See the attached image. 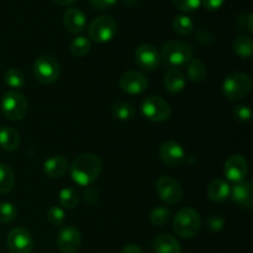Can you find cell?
Instances as JSON below:
<instances>
[{
    "instance_id": "6da1fadb",
    "label": "cell",
    "mask_w": 253,
    "mask_h": 253,
    "mask_svg": "<svg viewBox=\"0 0 253 253\" xmlns=\"http://www.w3.org/2000/svg\"><path fill=\"white\" fill-rule=\"evenodd\" d=\"M103 169L101 160L94 153H83L76 157L71 166V177L81 187H90Z\"/></svg>"
},
{
    "instance_id": "7a4b0ae2",
    "label": "cell",
    "mask_w": 253,
    "mask_h": 253,
    "mask_svg": "<svg viewBox=\"0 0 253 253\" xmlns=\"http://www.w3.org/2000/svg\"><path fill=\"white\" fill-rule=\"evenodd\" d=\"M160 57L168 67L179 69V67L187 66L193 58V48L187 42L174 40L163 44Z\"/></svg>"
},
{
    "instance_id": "3957f363",
    "label": "cell",
    "mask_w": 253,
    "mask_h": 253,
    "mask_svg": "<svg viewBox=\"0 0 253 253\" xmlns=\"http://www.w3.org/2000/svg\"><path fill=\"white\" fill-rule=\"evenodd\" d=\"M202 227V217L193 208H183L175 214L173 230L183 239H193Z\"/></svg>"
},
{
    "instance_id": "277c9868",
    "label": "cell",
    "mask_w": 253,
    "mask_h": 253,
    "mask_svg": "<svg viewBox=\"0 0 253 253\" xmlns=\"http://www.w3.org/2000/svg\"><path fill=\"white\" fill-rule=\"evenodd\" d=\"M252 89L251 77L244 72L230 73L222 82V93L229 100H240L249 95Z\"/></svg>"
},
{
    "instance_id": "5b68a950",
    "label": "cell",
    "mask_w": 253,
    "mask_h": 253,
    "mask_svg": "<svg viewBox=\"0 0 253 253\" xmlns=\"http://www.w3.org/2000/svg\"><path fill=\"white\" fill-rule=\"evenodd\" d=\"M118 31L116 21L111 16L101 15L95 17L88 27L89 39L96 43H106L115 37Z\"/></svg>"
},
{
    "instance_id": "8992f818",
    "label": "cell",
    "mask_w": 253,
    "mask_h": 253,
    "mask_svg": "<svg viewBox=\"0 0 253 253\" xmlns=\"http://www.w3.org/2000/svg\"><path fill=\"white\" fill-rule=\"evenodd\" d=\"M1 110L9 120H22L27 114L26 98L17 90L7 91L1 99Z\"/></svg>"
},
{
    "instance_id": "52a82bcc",
    "label": "cell",
    "mask_w": 253,
    "mask_h": 253,
    "mask_svg": "<svg viewBox=\"0 0 253 253\" xmlns=\"http://www.w3.org/2000/svg\"><path fill=\"white\" fill-rule=\"evenodd\" d=\"M141 113L147 120L153 123H163L170 116V106L161 96H147L141 103Z\"/></svg>"
},
{
    "instance_id": "ba28073f",
    "label": "cell",
    "mask_w": 253,
    "mask_h": 253,
    "mask_svg": "<svg viewBox=\"0 0 253 253\" xmlns=\"http://www.w3.org/2000/svg\"><path fill=\"white\" fill-rule=\"evenodd\" d=\"M34 74L41 84H52L58 81L61 67L53 57L41 56L34 63Z\"/></svg>"
},
{
    "instance_id": "9c48e42d",
    "label": "cell",
    "mask_w": 253,
    "mask_h": 253,
    "mask_svg": "<svg viewBox=\"0 0 253 253\" xmlns=\"http://www.w3.org/2000/svg\"><path fill=\"white\" fill-rule=\"evenodd\" d=\"M156 192L160 199L168 205H175L182 202L183 188L174 178L161 177L156 183Z\"/></svg>"
},
{
    "instance_id": "30bf717a",
    "label": "cell",
    "mask_w": 253,
    "mask_h": 253,
    "mask_svg": "<svg viewBox=\"0 0 253 253\" xmlns=\"http://www.w3.org/2000/svg\"><path fill=\"white\" fill-rule=\"evenodd\" d=\"M224 173L227 180L232 183H240L246 179L249 174V162L241 155H231L227 157L224 165Z\"/></svg>"
},
{
    "instance_id": "8fae6325",
    "label": "cell",
    "mask_w": 253,
    "mask_h": 253,
    "mask_svg": "<svg viewBox=\"0 0 253 253\" xmlns=\"http://www.w3.org/2000/svg\"><path fill=\"white\" fill-rule=\"evenodd\" d=\"M7 249L11 253H31L34 249V239L26 229L16 227L7 235Z\"/></svg>"
},
{
    "instance_id": "7c38bea8",
    "label": "cell",
    "mask_w": 253,
    "mask_h": 253,
    "mask_svg": "<svg viewBox=\"0 0 253 253\" xmlns=\"http://www.w3.org/2000/svg\"><path fill=\"white\" fill-rule=\"evenodd\" d=\"M121 90L128 95H138L147 89L148 81L142 73L137 71H127L123 73L119 79Z\"/></svg>"
},
{
    "instance_id": "4fadbf2b",
    "label": "cell",
    "mask_w": 253,
    "mask_h": 253,
    "mask_svg": "<svg viewBox=\"0 0 253 253\" xmlns=\"http://www.w3.org/2000/svg\"><path fill=\"white\" fill-rule=\"evenodd\" d=\"M135 61L140 68L145 71H155L161 63L160 52L152 44H141L135 52Z\"/></svg>"
},
{
    "instance_id": "5bb4252c",
    "label": "cell",
    "mask_w": 253,
    "mask_h": 253,
    "mask_svg": "<svg viewBox=\"0 0 253 253\" xmlns=\"http://www.w3.org/2000/svg\"><path fill=\"white\" fill-rule=\"evenodd\" d=\"M81 232L74 226H66L59 231L57 247L62 253H76L81 246Z\"/></svg>"
},
{
    "instance_id": "9a60e30c",
    "label": "cell",
    "mask_w": 253,
    "mask_h": 253,
    "mask_svg": "<svg viewBox=\"0 0 253 253\" xmlns=\"http://www.w3.org/2000/svg\"><path fill=\"white\" fill-rule=\"evenodd\" d=\"M160 157L168 167L178 168L184 163L185 152L179 143L174 141H167L161 146Z\"/></svg>"
},
{
    "instance_id": "2e32d148",
    "label": "cell",
    "mask_w": 253,
    "mask_h": 253,
    "mask_svg": "<svg viewBox=\"0 0 253 253\" xmlns=\"http://www.w3.org/2000/svg\"><path fill=\"white\" fill-rule=\"evenodd\" d=\"M232 200L240 207L251 209L253 205V184L250 180L236 183L230 192Z\"/></svg>"
},
{
    "instance_id": "e0dca14e",
    "label": "cell",
    "mask_w": 253,
    "mask_h": 253,
    "mask_svg": "<svg viewBox=\"0 0 253 253\" xmlns=\"http://www.w3.org/2000/svg\"><path fill=\"white\" fill-rule=\"evenodd\" d=\"M63 24L71 34H82L86 27V16L78 7H69L63 16Z\"/></svg>"
},
{
    "instance_id": "ac0fdd59",
    "label": "cell",
    "mask_w": 253,
    "mask_h": 253,
    "mask_svg": "<svg viewBox=\"0 0 253 253\" xmlns=\"http://www.w3.org/2000/svg\"><path fill=\"white\" fill-rule=\"evenodd\" d=\"M67 169H68V162L63 156H52L43 163V173L52 179L63 177Z\"/></svg>"
},
{
    "instance_id": "d6986e66",
    "label": "cell",
    "mask_w": 253,
    "mask_h": 253,
    "mask_svg": "<svg viewBox=\"0 0 253 253\" xmlns=\"http://www.w3.org/2000/svg\"><path fill=\"white\" fill-rule=\"evenodd\" d=\"M152 247L155 253H182V247L177 239L168 234L158 235L153 240Z\"/></svg>"
},
{
    "instance_id": "ffe728a7",
    "label": "cell",
    "mask_w": 253,
    "mask_h": 253,
    "mask_svg": "<svg viewBox=\"0 0 253 253\" xmlns=\"http://www.w3.org/2000/svg\"><path fill=\"white\" fill-rule=\"evenodd\" d=\"M163 84L169 93H180L185 88V77L180 69L169 68L166 72Z\"/></svg>"
},
{
    "instance_id": "44dd1931",
    "label": "cell",
    "mask_w": 253,
    "mask_h": 253,
    "mask_svg": "<svg viewBox=\"0 0 253 253\" xmlns=\"http://www.w3.org/2000/svg\"><path fill=\"white\" fill-rule=\"evenodd\" d=\"M230 188L229 183L225 182L224 179H214L208 187V197L210 200L216 203H221L230 197Z\"/></svg>"
},
{
    "instance_id": "7402d4cb",
    "label": "cell",
    "mask_w": 253,
    "mask_h": 253,
    "mask_svg": "<svg viewBox=\"0 0 253 253\" xmlns=\"http://www.w3.org/2000/svg\"><path fill=\"white\" fill-rule=\"evenodd\" d=\"M20 145V135L15 128L4 126L0 127V148L6 152L15 151Z\"/></svg>"
},
{
    "instance_id": "603a6c76",
    "label": "cell",
    "mask_w": 253,
    "mask_h": 253,
    "mask_svg": "<svg viewBox=\"0 0 253 253\" xmlns=\"http://www.w3.org/2000/svg\"><path fill=\"white\" fill-rule=\"evenodd\" d=\"M187 77L193 83H200L207 77V67L200 59L192 58L187 64Z\"/></svg>"
},
{
    "instance_id": "cb8c5ba5",
    "label": "cell",
    "mask_w": 253,
    "mask_h": 253,
    "mask_svg": "<svg viewBox=\"0 0 253 253\" xmlns=\"http://www.w3.org/2000/svg\"><path fill=\"white\" fill-rule=\"evenodd\" d=\"M232 47H234L235 53L239 57L244 59L251 58L253 53V42L250 36H239L235 39Z\"/></svg>"
},
{
    "instance_id": "d4e9b609",
    "label": "cell",
    "mask_w": 253,
    "mask_h": 253,
    "mask_svg": "<svg viewBox=\"0 0 253 253\" xmlns=\"http://www.w3.org/2000/svg\"><path fill=\"white\" fill-rule=\"evenodd\" d=\"M15 185V174L14 170L10 168V166L0 163V193L6 194L11 192Z\"/></svg>"
},
{
    "instance_id": "484cf974",
    "label": "cell",
    "mask_w": 253,
    "mask_h": 253,
    "mask_svg": "<svg viewBox=\"0 0 253 253\" xmlns=\"http://www.w3.org/2000/svg\"><path fill=\"white\" fill-rule=\"evenodd\" d=\"M58 203L64 209H74L79 204V194L74 188L67 187L59 192Z\"/></svg>"
},
{
    "instance_id": "4316f807",
    "label": "cell",
    "mask_w": 253,
    "mask_h": 253,
    "mask_svg": "<svg viewBox=\"0 0 253 253\" xmlns=\"http://www.w3.org/2000/svg\"><path fill=\"white\" fill-rule=\"evenodd\" d=\"M136 109L135 106L127 101H121V103H116L113 106V115L118 120L127 121L135 118Z\"/></svg>"
},
{
    "instance_id": "83f0119b",
    "label": "cell",
    "mask_w": 253,
    "mask_h": 253,
    "mask_svg": "<svg viewBox=\"0 0 253 253\" xmlns=\"http://www.w3.org/2000/svg\"><path fill=\"white\" fill-rule=\"evenodd\" d=\"M173 30H174L175 34L180 35V36H187L194 29V24H193V20L190 19L187 15H178L172 22Z\"/></svg>"
},
{
    "instance_id": "f1b7e54d",
    "label": "cell",
    "mask_w": 253,
    "mask_h": 253,
    "mask_svg": "<svg viewBox=\"0 0 253 253\" xmlns=\"http://www.w3.org/2000/svg\"><path fill=\"white\" fill-rule=\"evenodd\" d=\"M91 48V42L88 37L78 36L72 41L71 43V53L74 57H84L89 53Z\"/></svg>"
},
{
    "instance_id": "f546056e",
    "label": "cell",
    "mask_w": 253,
    "mask_h": 253,
    "mask_svg": "<svg viewBox=\"0 0 253 253\" xmlns=\"http://www.w3.org/2000/svg\"><path fill=\"white\" fill-rule=\"evenodd\" d=\"M5 83L7 86L15 89V90H19L25 86V77L22 74V72L17 68H10L9 71L5 73Z\"/></svg>"
},
{
    "instance_id": "4dcf8cb0",
    "label": "cell",
    "mask_w": 253,
    "mask_h": 253,
    "mask_svg": "<svg viewBox=\"0 0 253 253\" xmlns=\"http://www.w3.org/2000/svg\"><path fill=\"white\" fill-rule=\"evenodd\" d=\"M170 210L167 208L158 207L153 209L150 214V221L152 222L155 226H162V225L167 224L170 219Z\"/></svg>"
},
{
    "instance_id": "1f68e13d",
    "label": "cell",
    "mask_w": 253,
    "mask_h": 253,
    "mask_svg": "<svg viewBox=\"0 0 253 253\" xmlns=\"http://www.w3.org/2000/svg\"><path fill=\"white\" fill-rule=\"evenodd\" d=\"M17 216V209L11 203H0V222L9 224Z\"/></svg>"
},
{
    "instance_id": "d6a6232c",
    "label": "cell",
    "mask_w": 253,
    "mask_h": 253,
    "mask_svg": "<svg viewBox=\"0 0 253 253\" xmlns=\"http://www.w3.org/2000/svg\"><path fill=\"white\" fill-rule=\"evenodd\" d=\"M47 219H48L49 224L53 226H61L63 225L64 220H66V212H64L63 208L61 207H51L48 212H47Z\"/></svg>"
},
{
    "instance_id": "836d02e7",
    "label": "cell",
    "mask_w": 253,
    "mask_h": 253,
    "mask_svg": "<svg viewBox=\"0 0 253 253\" xmlns=\"http://www.w3.org/2000/svg\"><path fill=\"white\" fill-rule=\"evenodd\" d=\"M173 5L183 12L195 11L202 5V0H172Z\"/></svg>"
},
{
    "instance_id": "e575fe53",
    "label": "cell",
    "mask_w": 253,
    "mask_h": 253,
    "mask_svg": "<svg viewBox=\"0 0 253 253\" xmlns=\"http://www.w3.org/2000/svg\"><path fill=\"white\" fill-rule=\"evenodd\" d=\"M232 114H234L235 119L237 121H241V123H249L252 119V110L247 105L235 106L234 110H232Z\"/></svg>"
},
{
    "instance_id": "d590c367",
    "label": "cell",
    "mask_w": 253,
    "mask_h": 253,
    "mask_svg": "<svg viewBox=\"0 0 253 253\" xmlns=\"http://www.w3.org/2000/svg\"><path fill=\"white\" fill-rule=\"evenodd\" d=\"M225 227V220L220 215H212L207 220V229L210 232H219Z\"/></svg>"
},
{
    "instance_id": "8d00e7d4",
    "label": "cell",
    "mask_w": 253,
    "mask_h": 253,
    "mask_svg": "<svg viewBox=\"0 0 253 253\" xmlns=\"http://www.w3.org/2000/svg\"><path fill=\"white\" fill-rule=\"evenodd\" d=\"M82 197H83L84 203H86V204H89V205H93V204H95V203H98L99 192H98V189H95V188H93V187H85V189L83 190V194H82Z\"/></svg>"
},
{
    "instance_id": "74e56055",
    "label": "cell",
    "mask_w": 253,
    "mask_h": 253,
    "mask_svg": "<svg viewBox=\"0 0 253 253\" xmlns=\"http://www.w3.org/2000/svg\"><path fill=\"white\" fill-rule=\"evenodd\" d=\"M118 0H90V5L96 10H108L115 6Z\"/></svg>"
},
{
    "instance_id": "f35d334b",
    "label": "cell",
    "mask_w": 253,
    "mask_h": 253,
    "mask_svg": "<svg viewBox=\"0 0 253 253\" xmlns=\"http://www.w3.org/2000/svg\"><path fill=\"white\" fill-rule=\"evenodd\" d=\"M225 0H202V4L209 11H216L224 5Z\"/></svg>"
},
{
    "instance_id": "ab89813d",
    "label": "cell",
    "mask_w": 253,
    "mask_h": 253,
    "mask_svg": "<svg viewBox=\"0 0 253 253\" xmlns=\"http://www.w3.org/2000/svg\"><path fill=\"white\" fill-rule=\"evenodd\" d=\"M121 253H143L142 250L137 246V245H126L123 250H121Z\"/></svg>"
},
{
    "instance_id": "60d3db41",
    "label": "cell",
    "mask_w": 253,
    "mask_h": 253,
    "mask_svg": "<svg viewBox=\"0 0 253 253\" xmlns=\"http://www.w3.org/2000/svg\"><path fill=\"white\" fill-rule=\"evenodd\" d=\"M253 16L252 14H247L246 16V27H247V31L250 32V34H252L253 32Z\"/></svg>"
},
{
    "instance_id": "b9f144b4",
    "label": "cell",
    "mask_w": 253,
    "mask_h": 253,
    "mask_svg": "<svg viewBox=\"0 0 253 253\" xmlns=\"http://www.w3.org/2000/svg\"><path fill=\"white\" fill-rule=\"evenodd\" d=\"M56 4L58 5H62V6H67V5H71L73 4L74 1H77V0H53Z\"/></svg>"
},
{
    "instance_id": "7bdbcfd3",
    "label": "cell",
    "mask_w": 253,
    "mask_h": 253,
    "mask_svg": "<svg viewBox=\"0 0 253 253\" xmlns=\"http://www.w3.org/2000/svg\"><path fill=\"white\" fill-rule=\"evenodd\" d=\"M138 1H140V0H124V4L128 7H133L138 4Z\"/></svg>"
}]
</instances>
